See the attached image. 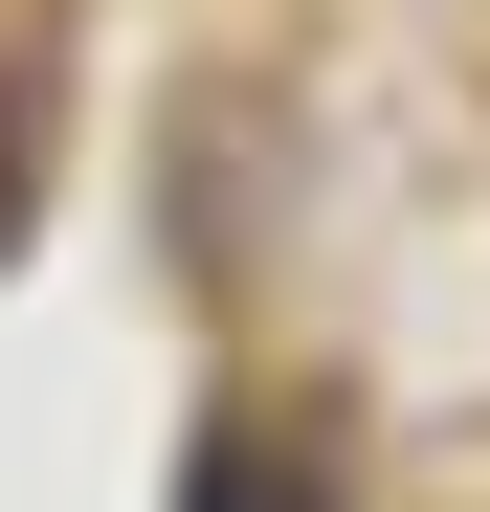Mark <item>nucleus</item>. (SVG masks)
I'll list each match as a JSON object with an SVG mask.
<instances>
[{"label":"nucleus","instance_id":"1","mask_svg":"<svg viewBox=\"0 0 490 512\" xmlns=\"http://www.w3.org/2000/svg\"><path fill=\"white\" fill-rule=\"evenodd\" d=\"M179 512H335V446H290V423H201V446H179Z\"/></svg>","mask_w":490,"mask_h":512}]
</instances>
